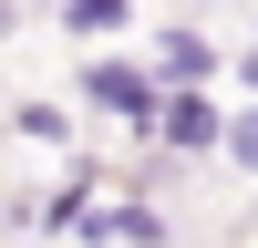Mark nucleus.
<instances>
[{"label":"nucleus","instance_id":"2","mask_svg":"<svg viewBox=\"0 0 258 248\" xmlns=\"http://www.w3.org/2000/svg\"><path fill=\"white\" fill-rule=\"evenodd\" d=\"M165 135H176V145H207L217 124H207V103H165Z\"/></svg>","mask_w":258,"mask_h":248},{"label":"nucleus","instance_id":"4","mask_svg":"<svg viewBox=\"0 0 258 248\" xmlns=\"http://www.w3.org/2000/svg\"><path fill=\"white\" fill-rule=\"evenodd\" d=\"M238 155H248V165H258V114H238Z\"/></svg>","mask_w":258,"mask_h":248},{"label":"nucleus","instance_id":"3","mask_svg":"<svg viewBox=\"0 0 258 248\" xmlns=\"http://www.w3.org/2000/svg\"><path fill=\"white\" fill-rule=\"evenodd\" d=\"M73 21H83V31H103V21H114V0H73Z\"/></svg>","mask_w":258,"mask_h":248},{"label":"nucleus","instance_id":"1","mask_svg":"<svg viewBox=\"0 0 258 248\" xmlns=\"http://www.w3.org/2000/svg\"><path fill=\"white\" fill-rule=\"evenodd\" d=\"M93 93L114 103V114H155V103H145V83H135V73H93Z\"/></svg>","mask_w":258,"mask_h":248}]
</instances>
